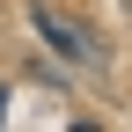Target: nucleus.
Wrapping results in <instances>:
<instances>
[{"label":"nucleus","instance_id":"obj_1","mask_svg":"<svg viewBox=\"0 0 132 132\" xmlns=\"http://www.w3.org/2000/svg\"><path fill=\"white\" fill-rule=\"evenodd\" d=\"M29 15H37V37L52 44V52H59L66 66H95V59H103L95 29H88V22H73L66 7H52V0H29Z\"/></svg>","mask_w":132,"mask_h":132},{"label":"nucleus","instance_id":"obj_2","mask_svg":"<svg viewBox=\"0 0 132 132\" xmlns=\"http://www.w3.org/2000/svg\"><path fill=\"white\" fill-rule=\"evenodd\" d=\"M0 118H7V88H0Z\"/></svg>","mask_w":132,"mask_h":132}]
</instances>
